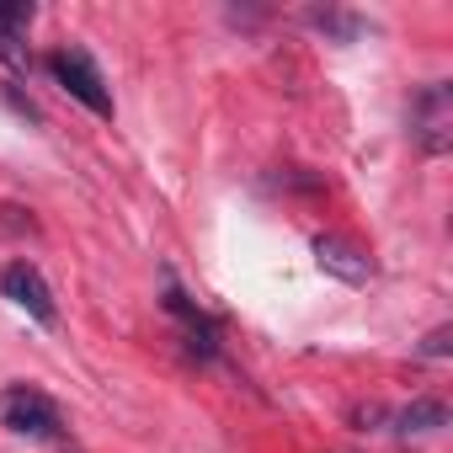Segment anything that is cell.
<instances>
[{
    "label": "cell",
    "mask_w": 453,
    "mask_h": 453,
    "mask_svg": "<svg viewBox=\"0 0 453 453\" xmlns=\"http://www.w3.org/2000/svg\"><path fill=\"white\" fill-rule=\"evenodd\" d=\"M0 294H6L17 310H27L38 326H54L59 320L54 294H49V283H43V273L33 262H6V267H0Z\"/></svg>",
    "instance_id": "cell-4"
},
{
    "label": "cell",
    "mask_w": 453,
    "mask_h": 453,
    "mask_svg": "<svg viewBox=\"0 0 453 453\" xmlns=\"http://www.w3.org/2000/svg\"><path fill=\"white\" fill-rule=\"evenodd\" d=\"M315 262H320V273H331V278H342V283H368L373 278V262L352 246V241H342V235H320L315 241Z\"/></svg>",
    "instance_id": "cell-5"
},
{
    "label": "cell",
    "mask_w": 453,
    "mask_h": 453,
    "mask_svg": "<svg viewBox=\"0 0 453 453\" xmlns=\"http://www.w3.org/2000/svg\"><path fill=\"white\" fill-rule=\"evenodd\" d=\"M448 347H453V326H437V331L421 342V357H448Z\"/></svg>",
    "instance_id": "cell-8"
},
{
    "label": "cell",
    "mask_w": 453,
    "mask_h": 453,
    "mask_svg": "<svg viewBox=\"0 0 453 453\" xmlns=\"http://www.w3.org/2000/svg\"><path fill=\"white\" fill-rule=\"evenodd\" d=\"M411 128H416V139H421V150L426 155H442L448 150V128H453V91L442 86V81H432V86H421V96L411 102Z\"/></svg>",
    "instance_id": "cell-3"
},
{
    "label": "cell",
    "mask_w": 453,
    "mask_h": 453,
    "mask_svg": "<svg viewBox=\"0 0 453 453\" xmlns=\"http://www.w3.org/2000/svg\"><path fill=\"white\" fill-rule=\"evenodd\" d=\"M49 75L81 102V107H91L96 118H112V91H107V81L96 75V65L86 59V54H75V49H59V54H49Z\"/></svg>",
    "instance_id": "cell-1"
},
{
    "label": "cell",
    "mask_w": 453,
    "mask_h": 453,
    "mask_svg": "<svg viewBox=\"0 0 453 453\" xmlns=\"http://www.w3.org/2000/svg\"><path fill=\"white\" fill-rule=\"evenodd\" d=\"M27 22H33V6H0V59H6L12 70H27Z\"/></svg>",
    "instance_id": "cell-6"
},
{
    "label": "cell",
    "mask_w": 453,
    "mask_h": 453,
    "mask_svg": "<svg viewBox=\"0 0 453 453\" xmlns=\"http://www.w3.org/2000/svg\"><path fill=\"white\" fill-rule=\"evenodd\" d=\"M389 426L395 432H437V426H448V405L442 400H411L405 411H389Z\"/></svg>",
    "instance_id": "cell-7"
},
{
    "label": "cell",
    "mask_w": 453,
    "mask_h": 453,
    "mask_svg": "<svg viewBox=\"0 0 453 453\" xmlns=\"http://www.w3.org/2000/svg\"><path fill=\"white\" fill-rule=\"evenodd\" d=\"M0 421L22 437H59V405L43 395V389H27V384H12L0 395Z\"/></svg>",
    "instance_id": "cell-2"
}]
</instances>
